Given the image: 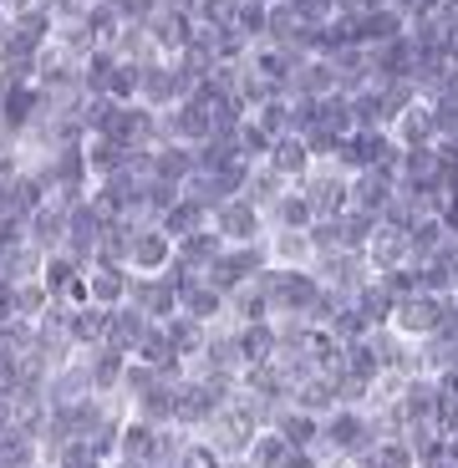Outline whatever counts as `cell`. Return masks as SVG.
Masks as SVG:
<instances>
[{
  "label": "cell",
  "mask_w": 458,
  "mask_h": 468,
  "mask_svg": "<svg viewBox=\"0 0 458 468\" xmlns=\"http://www.w3.org/2000/svg\"><path fill=\"white\" fill-rule=\"evenodd\" d=\"M367 265H372V275H388V270H402V265H412V250H408V234L402 229H388V224H382V229L372 234V239H367Z\"/></svg>",
  "instance_id": "4fadbf2b"
},
{
  "label": "cell",
  "mask_w": 458,
  "mask_h": 468,
  "mask_svg": "<svg viewBox=\"0 0 458 468\" xmlns=\"http://www.w3.org/2000/svg\"><path fill=\"white\" fill-rule=\"evenodd\" d=\"M128 362H133V356H122L118 346H92V351H87V372H92V392H97V398H118Z\"/></svg>",
  "instance_id": "ac0fdd59"
},
{
  "label": "cell",
  "mask_w": 458,
  "mask_h": 468,
  "mask_svg": "<svg viewBox=\"0 0 458 468\" xmlns=\"http://www.w3.org/2000/svg\"><path fill=\"white\" fill-rule=\"evenodd\" d=\"M158 326L168 331V341L178 346V356H184V362H194V356L204 351V341H209V326H204V321H194V316H184V311H178V316H168V321H158Z\"/></svg>",
  "instance_id": "484cf974"
},
{
  "label": "cell",
  "mask_w": 458,
  "mask_h": 468,
  "mask_svg": "<svg viewBox=\"0 0 458 468\" xmlns=\"http://www.w3.org/2000/svg\"><path fill=\"white\" fill-rule=\"evenodd\" d=\"M178 311L204 321V326H224V321H229V295L209 281H184L178 285Z\"/></svg>",
  "instance_id": "52a82bcc"
},
{
  "label": "cell",
  "mask_w": 458,
  "mask_h": 468,
  "mask_svg": "<svg viewBox=\"0 0 458 468\" xmlns=\"http://www.w3.org/2000/svg\"><path fill=\"white\" fill-rule=\"evenodd\" d=\"M158 229H164L168 239H188V234L209 229V209H204V204H194V199H178L174 209L158 219Z\"/></svg>",
  "instance_id": "83f0119b"
},
{
  "label": "cell",
  "mask_w": 458,
  "mask_h": 468,
  "mask_svg": "<svg viewBox=\"0 0 458 468\" xmlns=\"http://www.w3.org/2000/svg\"><path fill=\"white\" fill-rule=\"evenodd\" d=\"M311 270H316V281L326 285L331 295H341V301H352V295L372 281V265H367V255H357V250H331V255H316V260H311Z\"/></svg>",
  "instance_id": "277c9868"
},
{
  "label": "cell",
  "mask_w": 458,
  "mask_h": 468,
  "mask_svg": "<svg viewBox=\"0 0 458 468\" xmlns=\"http://www.w3.org/2000/svg\"><path fill=\"white\" fill-rule=\"evenodd\" d=\"M26 234H31L36 245H41V250L51 255V250L67 245V234H71V209H61L57 199H47L41 209L31 214V219H26Z\"/></svg>",
  "instance_id": "9a60e30c"
},
{
  "label": "cell",
  "mask_w": 458,
  "mask_h": 468,
  "mask_svg": "<svg viewBox=\"0 0 458 468\" xmlns=\"http://www.w3.org/2000/svg\"><path fill=\"white\" fill-rule=\"evenodd\" d=\"M107 326H112V311L107 305H77L71 311V341H77V351H92V346H107Z\"/></svg>",
  "instance_id": "44dd1931"
},
{
  "label": "cell",
  "mask_w": 458,
  "mask_h": 468,
  "mask_svg": "<svg viewBox=\"0 0 458 468\" xmlns=\"http://www.w3.org/2000/svg\"><path fill=\"white\" fill-rule=\"evenodd\" d=\"M219 255H224V239L214 234V224H209V229L178 239V260H174V265L184 270V275H199V281H204V270H209Z\"/></svg>",
  "instance_id": "d6986e66"
},
{
  "label": "cell",
  "mask_w": 458,
  "mask_h": 468,
  "mask_svg": "<svg viewBox=\"0 0 458 468\" xmlns=\"http://www.w3.org/2000/svg\"><path fill=\"white\" fill-rule=\"evenodd\" d=\"M107 5L122 16V26H148L153 16L164 11V0H107Z\"/></svg>",
  "instance_id": "ab89813d"
},
{
  "label": "cell",
  "mask_w": 458,
  "mask_h": 468,
  "mask_svg": "<svg viewBox=\"0 0 458 468\" xmlns=\"http://www.w3.org/2000/svg\"><path fill=\"white\" fill-rule=\"evenodd\" d=\"M392 138H398V148H433V143H438L433 102H428V97H418V102H412L408 112L392 122Z\"/></svg>",
  "instance_id": "7c38bea8"
},
{
  "label": "cell",
  "mask_w": 458,
  "mask_h": 468,
  "mask_svg": "<svg viewBox=\"0 0 458 468\" xmlns=\"http://www.w3.org/2000/svg\"><path fill=\"white\" fill-rule=\"evenodd\" d=\"M295 188L311 199L316 219H336V214L352 209V174H346V168H336V164H316Z\"/></svg>",
  "instance_id": "7a4b0ae2"
},
{
  "label": "cell",
  "mask_w": 458,
  "mask_h": 468,
  "mask_svg": "<svg viewBox=\"0 0 458 468\" xmlns=\"http://www.w3.org/2000/svg\"><path fill=\"white\" fill-rule=\"evenodd\" d=\"M352 102V122L357 128H382V133H392V112H388V102H382V87H362V92H352L346 97Z\"/></svg>",
  "instance_id": "4316f807"
},
{
  "label": "cell",
  "mask_w": 458,
  "mask_h": 468,
  "mask_svg": "<svg viewBox=\"0 0 458 468\" xmlns=\"http://www.w3.org/2000/svg\"><path fill=\"white\" fill-rule=\"evenodd\" d=\"M153 168H158V178H168V184H178V188H184L188 178L199 174L194 143H158V148H153Z\"/></svg>",
  "instance_id": "7402d4cb"
},
{
  "label": "cell",
  "mask_w": 458,
  "mask_h": 468,
  "mask_svg": "<svg viewBox=\"0 0 458 468\" xmlns=\"http://www.w3.org/2000/svg\"><path fill=\"white\" fill-rule=\"evenodd\" d=\"M214 234H219L224 245H260V239H271V219H265V209L260 204H250L245 194L229 204H219V209L209 214Z\"/></svg>",
  "instance_id": "3957f363"
},
{
  "label": "cell",
  "mask_w": 458,
  "mask_h": 468,
  "mask_svg": "<svg viewBox=\"0 0 458 468\" xmlns=\"http://www.w3.org/2000/svg\"><path fill=\"white\" fill-rule=\"evenodd\" d=\"M443 219L438 214H423V219L408 229V250H412V265H423V260H433V250L443 245Z\"/></svg>",
  "instance_id": "4dcf8cb0"
},
{
  "label": "cell",
  "mask_w": 458,
  "mask_h": 468,
  "mask_svg": "<svg viewBox=\"0 0 458 468\" xmlns=\"http://www.w3.org/2000/svg\"><path fill=\"white\" fill-rule=\"evenodd\" d=\"M194 31H199L194 11H174V5H164V11L148 21V36H153V51H158V57H178V51L194 41Z\"/></svg>",
  "instance_id": "ba28073f"
},
{
  "label": "cell",
  "mask_w": 458,
  "mask_h": 468,
  "mask_svg": "<svg viewBox=\"0 0 458 468\" xmlns=\"http://www.w3.org/2000/svg\"><path fill=\"white\" fill-rule=\"evenodd\" d=\"M305 234H311L316 255H331V250H341V214H336V219H316Z\"/></svg>",
  "instance_id": "60d3db41"
},
{
  "label": "cell",
  "mask_w": 458,
  "mask_h": 468,
  "mask_svg": "<svg viewBox=\"0 0 458 468\" xmlns=\"http://www.w3.org/2000/svg\"><path fill=\"white\" fill-rule=\"evenodd\" d=\"M235 341H240V362L245 367H265L281 356V326L275 321H245V326H235Z\"/></svg>",
  "instance_id": "9c48e42d"
},
{
  "label": "cell",
  "mask_w": 458,
  "mask_h": 468,
  "mask_svg": "<svg viewBox=\"0 0 458 468\" xmlns=\"http://www.w3.org/2000/svg\"><path fill=\"white\" fill-rule=\"evenodd\" d=\"M285 188H291V184H285V178L275 174L271 164H255V168H250V184H245V199L260 204V209H271V204L281 199Z\"/></svg>",
  "instance_id": "1f68e13d"
},
{
  "label": "cell",
  "mask_w": 458,
  "mask_h": 468,
  "mask_svg": "<svg viewBox=\"0 0 458 468\" xmlns=\"http://www.w3.org/2000/svg\"><path fill=\"white\" fill-rule=\"evenodd\" d=\"M331 458L326 453H316V448H291V458H285L281 468H326Z\"/></svg>",
  "instance_id": "b9f144b4"
},
{
  "label": "cell",
  "mask_w": 458,
  "mask_h": 468,
  "mask_svg": "<svg viewBox=\"0 0 458 468\" xmlns=\"http://www.w3.org/2000/svg\"><path fill=\"white\" fill-rule=\"evenodd\" d=\"M5 36H11V11L0 5V47H5Z\"/></svg>",
  "instance_id": "bcb514c9"
},
{
  "label": "cell",
  "mask_w": 458,
  "mask_h": 468,
  "mask_svg": "<svg viewBox=\"0 0 458 468\" xmlns=\"http://www.w3.org/2000/svg\"><path fill=\"white\" fill-rule=\"evenodd\" d=\"M128 291H133V270L128 265H92L87 270V301L92 305L118 311V305H128Z\"/></svg>",
  "instance_id": "30bf717a"
},
{
  "label": "cell",
  "mask_w": 458,
  "mask_h": 468,
  "mask_svg": "<svg viewBox=\"0 0 458 468\" xmlns=\"http://www.w3.org/2000/svg\"><path fill=\"white\" fill-rule=\"evenodd\" d=\"M11 301H16V321H41L51 305V291L41 281H21L11 285Z\"/></svg>",
  "instance_id": "836d02e7"
},
{
  "label": "cell",
  "mask_w": 458,
  "mask_h": 468,
  "mask_svg": "<svg viewBox=\"0 0 458 468\" xmlns=\"http://www.w3.org/2000/svg\"><path fill=\"white\" fill-rule=\"evenodd\" d=\"M229 321H235V326H245V321H275L265 270H260L255 281H245V285H235V291H229Z\"/></svg>",
  "instance_id": "8fae6325"
},
{
  "label": "cell",
  "mask_w": 458,
  "mask_h": 468,
  "mask_svg": "<svg viewBox=\"0 0 458 468\" xmlns=\"http://www.w3.org/2000/svg\"><path fill=\"white\" fill-rule=\"evenodd\" d=\"M265 164H271L285 184H301V178L316 168V158H311V148H305L301 133H285V138H275V148H271V158H265Z\"/></svg>",
  "instance_id": "e0dca14e"
},
{
  "label": "cell",
  "mask_w": 458,
  "mask_h": 468,
  "mask_svg": "<svg viewBox=\"0 0 458 468\" xmlns=\"http://www.w3.org/2000/svg\"><path fill=\"white\" fill-rule=\"evenodd\" d=\"M250 117H255L260 128L271 133V138H285V133H291V97H285V92H281V97H271V102L255 107Z\"/></svg>",
  "instance_id": "74e56055"
},
{
  "label": "cell",
  "mask_w": 458,
  "mask_h": 468,
  "mask_svg": "<svg viewBox=\"0 0 458 468\" xmlns=\"http://www.w3.org/2000/svg\"><path fill=\"white\" fill-rule=\"evenodd\" d=\"M188 11H194V21H199L204 31H224V26H235L240 0H194Z\"/></svg>",
  "instance_id": "8d00e7d4"
},
{
  "label": "cell",
  "mask_w": 458,
  "mask_h": 468,
  "mask_svg": "<svg viewBox=\"0 0 458 468\" xmlns=\"http://www.w3.org/2000/svg\"><path fill=\"white\" fill-rule=\"evenodd\" d=\"M271 265L281 270H311L316 260V245H311V234H291V229H271Z\"/></svg>",
  "instance_id": "603a6c76"
},
{
  "label": "cell",
  "mask_w": 458,
  "mask_h": 468,
  "mask_svg": "<svg viewBox=\"0 0 458 468\" xmlns=\"http://www.w3.org/2000/svg\"><path fill=\"white\" fill-rule=\"evenodd\" d=\"M443 453H448V458H453V463H458V428H453V433L443 438Z\"/></svg>",
  "instance_id": "f6af8a7d"
},
{
  "label": "cell",
  "mask_w": 458,
  "mask_h": 468,
  "mask_svg": "<svg viewBox=\"0 0 458 468\" xmlns=\"http://www.w3.org/2000/svg\"><path fill=\"white\" fill-rule=\"evenodd\" d=\"M174 260H178V239H168L158 224L133 234V250H128L133 275H164V270H174Z\"/></svg>",
  "instance_id": "8992f818"
},
{
  "label": "cell",
  "mask_w": 458,
  "mask_h": 468,
  "mask_svg": "<svg viewBox=\"0 0 458 468\" xmlns=\"http://www.w3.org/2000/svg\"><path fill=\"white\" fill-rule=\"evenodd\" d=\"M443 301L448 295H433V291H418V295H408V301H398V311H392V331H402L408 341L433 336L438 321H443Z\"/></svg>",
  "instance_id": "5b68a950"
},
{
  "label": "cell",
  "mask_w": 458,
  "mask_h": 468,
  "mask_svg": "<svg viewBox=\"0 0 458 468\" xmlns=\"http://www.w3.org/2000/svg\"><path fill=\"white\" fill-rule=\"evenodd\" d=\"M331 5H336V0H331Z\"/></svg>",
  "instance_id": "7dc6e473"
},
{
  "label": "cell",
  "mask_w": 458,
  "mask_h": 468,
  "mask_svg": "<svg viewBox=\"0 0 458 468\" xmlns=\"http://www.w3.org/2000/svg\"><path fill=\"white\" fill-rule=\"evenodd\" d=\"M184 199H194V204H204V209H219V204H229V199H235V194H229V184H224V178L219 174H194V178H188V184H184Z\"/></svg>",
  "instance_id": "d6a6232c"
},
{
  "label": "cell",
  "mask_w": 458,
  "mask_h": 468,
  "mask_svg": "<svg viewBox=\"0 0 458 468\" xmlns=\"http://www.w3.org/2000/svg\"><path fill=\"white\" fill-rule=\"evenodd\" d=\"M224 463H229V458H224L209 438H199V433L188 438L184 453H178V468H224Z\"/></svg>",
  "instance_id": "f35d334b"
},
{
  "label": "cell",
  "mask_w": 458,
  "mask_h": 468,
  "mask_svg": "<svg viewBox=\"0 0 458 468\" xmlns=\"http://www.w3.org/2000/svg\"><path fill=\"white\" fill-rule=\"evenodd\" d=\"M398 36H408V16H402L398 5L362 11V21H357V47H388Z\"/></svg>",
  "instance_id": "5bb4252c"
},
{
  "label": "cell",
  "mask_w": 458,
  "mask_h": 468,
  "mask_svg": "<svg viewBox=\"0 0 458 468\" xmlns=\"http://www.w3.org/2000/svg\"><path fill=\"white\" fill-rule=\"evenodd\" d=\"M265 219H271V229H291V234H305L311 224H316V209H311V199H305L301 188H285L281 199L265 209Z\"/></svg>",
  "instance_id": "ffe728a7"
},
{
  "label": "cell",
  "mask_w": 458,
  "mask_h": 468,
  "mask_svg": "<svg viewBox=\"0 0 458 468\" xmlns=\"http://www.w3.org/2000/svg\"><path fill=\"white\" fill-rule=\"evenodd\" d=\"M271 148H275V138L260 128L255 117H245V128H240V138H235V153L245 158V164H265V158H271Z\"/></svg>",
  "instance_id": "d590c367"
},
{
  "label": "cell",
  "mask_w": 458,
  "mask_h": 468,
  "mask_svg": "<svg viewBox=\"0 0 458 468\" xmlns=\"http://www.w3.org/2000/svg\"><path fill=\"white\" fill-rule=\"evenodd\" d=\"M382 229V214H367V209H346L341 214V250H357L362 255L367 239Z\"/></svg>",
  "instance_id": "f546056e"
},
{
  "label": "cell",
  "mask_w": 458,
  "mask_h": 468,
  "mask_svg": "<svg viewBox=\"0 0 458 468\" xmlns=\"http://www.w3.org/2000/svg\"><path fill=\"white\" fill-rule=\"evenodd\" d=\"M153 326H158V321H148L138 305H118V311H112V326H107V346H118L122 356H138V346L148 341Z\"/></svg>",
  "instance_id": "2e32d148"
},
{
  "label": "cell",
  "mask_w": 458,
  "mask_h": 468,
  "mask_svg": "<svg viewBox=\"0 0 458 468\" xmlns=\"http://www.w3.org/2000/svg\"><path fill=\"white\" fill-rule=\"evenodd\" d=\"M87 168H92V184L107 174H122V168H128V148H122L118 138L97 133V138H87Z\"/></svg>",
  "instance_id": "d4e9b609"
},
{
  "label": "cell",
  "mask_w": 458,
  "mask_h": 468,
  "mask_svg": "<svg viewBox=\"0 0 458 468\" xmlns=\"http://www.w3.org/2000/svg\"><path fill=\"white\" fill-rule=\"evenodd\" d=\"M11 428H16V402L5 398V392H0V438L11 433Z\"/></svg>",
  "instance_id": "7bdbcfd3"
},
{
  "label": "cell",
  "mask_w": 458,
  "mask_h": 468,
  "mask_svg": "<svg viewBox=\"0 0 458 468\" xmlns=\"http://www.w3.org/2000/svg\"><path fill=\"white\" fill-rule=\"evenodd\" d=\"M275 433H281L291 448H321V418L291 402V408H285L281 418H275Z\"/></svg>",
  "instance_id": "cb8c5ba5"
},
{
  "label": "cell",
  "mask_w": 458,
  "mask_h": 468,
  "mask_svg": "<svg viewBox=\"0 0 458 468\" xmlns=\"http://www.w3.org/2000/svg\"><path fill=\"white\" fill-rule=\"evenodd\" d=\"M235 31L245 36L250 47H260V41L271 36V0H240V11H235Z\"/></svg>",
  "instance_id": "f1b7e54d"
},
{
  "label": "cell",
  "mask_w": 458,
  "mask_h": 468,
  "mask_svg": "<svg viewBox=\"0 0 458 468\" xmlns=\"http://www.w3.org/2000/svg\"><path fill=\"white\" fill-rule=\"evenodd\" d=\"M418 468H458V463H453V458H448V453H433V458H423V463H418Z\"/></svg>",
  "instance_id": "ee69618b"
},
{
  "label": "cell",
  "mask_w": 458,
  "mask_h": 468,
  "mask_svg": "<svg viewBox=\"0 0 458 468\" xmlns=\"http://www.w3.org/2000/svg\"><path fill=\"white\" fill-rule=\"evenodd\" d=\"M245 458H250L255 468H281L285 458H291V443H285V438L275 433V428H260V438L250 443V453H245Z\"/></svg>",
  "instance_id": "e575fe53"
},
{
  "label": "cell",
  "mask_w": 458,
  "mask_h": 468,
  "mask_svg": "<svg viewBox=\"0 0 458 468\" xmlns=\"http://www.w3.org/2000/svg\"><path fill=\"white\" fill-rule=\"evenodd\" d=\"M265 285H271L275 321H285V316H305V321H311L316 301L326 295V285L316 281V270H281V265H271V270H265Z\"/></svg>",
  "instance_id": "6da1fadb"
}]
</instances>
